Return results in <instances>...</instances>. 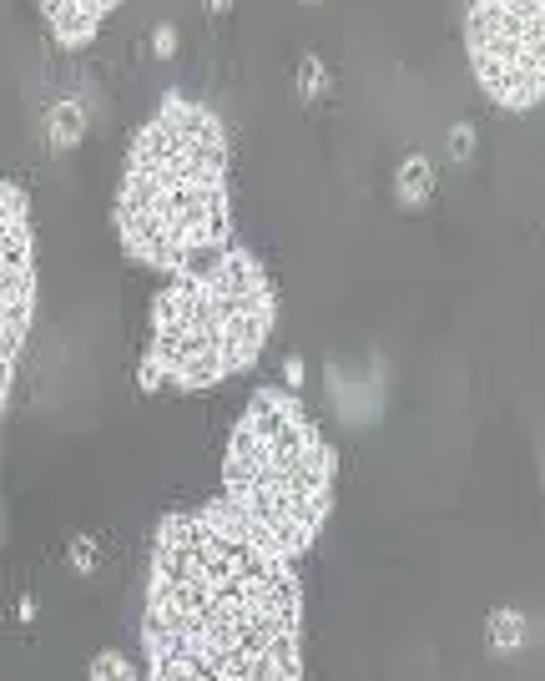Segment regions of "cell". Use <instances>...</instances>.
I'll use <instances>...</instances> for the list:
<instances>
[{"label": "cell", "mask_w": 545, "mask_h": 681, "mask_svg": "<svg viewBox=\"0 0 545 681\" xmlns=\"http://www.w3.org/2000/svg\"><path fill=\"white\" fill-rule=\"evenodd\" d=\"M141 641L157 681H298L304 585L294 560L223 500L162 515Z\"/></svg>", "instance_id": "cell-1"}, {"label": "cell", "mask_w": 545, "mask_h": 681, "mask_svg": "<svg viewBox=\"0 0 545 681\" xmlns=\"http://www.w3.org/2000/svg\"><path fill=\"white\" fill-rule=\"evenodd\" d=\"M122 248L157 273H187L233 243L227 126L208 101L168 91L141 122L116 182Z\"/></svg>", "instance_id": "cell-2"}, {"label": "cell", "mask_w": 545, "mask_h": 681, "mask_svg": "<svg viewBox=\"0 0 545 681\" xmlns=\"http://www.w3.org/2000/svg\"><path fill=\"white\" fill-rule=\"evenodd\" d=\"M278 323V293L258 252L227 243L208 263L172 273L152 298V344L141 359V389H218L248 374Z\"/></svg>", "instance_id": "cell-3"}, {"label": "cell", "mask_w": 545, "mask_h": 681, "mask_svg": "<svg viewBox=\"0 0 545 681\" xmlns=\"http://www.w3.org/2000/svg\"><path fill=\"white\" fill-rule=\"evenodd\" d=\"M338 459L298 389L268 384L243 404L223 455V495L288 560L308 556L334 515Z\"/></svg>", "instance_id": "cell-4"}, {"label": "cell", "mask_w": 545, "mask_h": 681, "mask_svg": "<svg viewBox=\"0 0 545 681\" xmlns=\"http://www.w3.org/2000/svg\"><path fill=\"white\" fill-rule=\"evenodd\" d=\"M465 51L495 107L535 112L545 97V0H470Z\"/></svg>", "instance_id": "cell-5"}, {"label": "cell", "mask_w": 545, "mask_h": 681, "mask_svg": "<svg viewBox=\"0 0 545 681\" xmlns=\"http://www.w3.org/2000/svg\"><path fill=\"white\" fill-rule=\"evenodd\" d=\"M30 323H36V227L26 193L0 177V414L11 404Z\"/></svg>", "instance_id": "cell-6"}, {"label": "cell", "mask_w": 545, "mask_h": 681, "mask_svg": "<svg viewBox=\"0 0 545 681\" xmlns=\"http://www.w3.org/2000/svg\"><path fill=\"white\" fill-rule=\"evenodd\" d=\"M41 5V21L46 30L57 36L61 46H91L97 41V30L107 26V15L122 5V0H36Z\"/></svg>", "instance_id": "cell-7"}, {"label": "cell", "mask_w": 545, "mask_h": 681, "mask_svg": "<svg viewBox=\"0 0 545 681\" xmlns=\"http://www.w3.org/2000/svg\"><path fill=\"white\" fill-rule=\"evenodd\" d=\"M394 193H399V202L405 208H424L430 202V193H434V162L424 152H414V157H405L399 162V172H394Z\"/></svg>", "instance_id": "cell-8"}, {"label": "cell", "mask_w": 545, "mask_h": 681, "mask_svg": "<svg viewBox=\"0 0 545 681\" xmlns=\"http://www.w3.org/2000/svg\"><path fill=\"white\" fill-rule=\"evenodd\" d=\"M46 137H51V147H57V152H71V147L86 137L82 101H57V107H51V122H46Z\"/></svg>", "instance_id": "cell-9"}, {"label": "cell", "mask_w": 545, "mask_h": 681, "mask_svg": "<svg viewBox=\"0 0 545 681\" xmlns=\"http://www.w3.org/2000/svg\"><path fill=\"white\" fill-rule=\"evenodd\" d=\"M323 91H329V66H323V57H313V51H308V57L298 61V97L319 101Z\"/></svg>", "instance_id": "cell-10"}, {"label": "cell", "mask_w": 545, "mask_h": 681, "mask_svg": "<svg viewBox=\"0 0 545 681\" xmlns=\"http://www.w3.org/2000/svg\"><path fill=\"white\" fill-rule=\"evenodd\" d=\"M490 631H495V646H500V652L525 646V621H520L516 611H495V616H490Z\"/></svg>", "instance_id": "cell-11"}, {"label": "cell", "mask_w": 545, "mask_h": 681, "mask_svg": "<svg viewBox=\"0 0 545 681\" xmlns=\"http://www.w3.org/2000/svg\"><path fill=\"white\" fill-rule=\"evenodd\" d=\"M91 677H97V681H107V677H137V667H132L126 656L107 652V656H97V661H91Z\"/></svg>", "instance_id": "cell-12"}, {"label": "cell", "mask_w": 545, "mask_h": 681, "mask_svg": "<svg viewBox=\"0 0 545 681\" xmlns=\"http://www.w3.org/2000/svg\"><path fill=\"white\" fill-rule=\"evenodd\" d=\"M449 157H455V162H470V157H475V126L470 122H460L449 132Z\"/></svg>", "instance_id": "cell-13"}, {"label": "cell", "mask_w": 545, "mask_h": 681, "mask_svg": "<svg viewBox=\"0 0 545 681\" xmlns=\"http://www.w3.org/2000/svg\"><path fill=\"white\" fill-rule=\"evenodd\" d=\"M152 51L168 61L172 51H177V30H172V26H157V30H152Z\"/></svg>", "instance_id": "cell-14"}, {"label": "cell", "mask_w": 545, "mask_h": 681, "mask_svg": "<svg viewBox=\"0 0 545 681\" xmlns=\"http://www.w3.org/2000/svg\"><path fill=\"white\" fill-rule=\"evenodd\" d=\"M71 560H76V570H97V566H91V560H97V545L76 541V545H71Z\"/></svg>", "instance_id": "cell-15"}, {"label": "cell", "mask_w": 545, "mask_h": 681, "mask_svg": "<svg viewBox=\"0 0 545 681\" xmlns=\"http://www.w3.org/2000/svg\"><path fill=\"white\" fill-rule=\"evenodd\" d=\"M283 374H288V389H298V384H304V359H288Z\"/></svg>", "instance_id": "cell-16"}, {"label": "cell", "mask_w": 545, "mask_h": 681, "mask_svg": "<svg viewBox=\"0 0 545 681\" xmlns=\"http://www.w3.org/2000/svg\"><path fill=\"white\" fill-rule=\"evenodd\" d=\"M208 11H212V15H223V11H233V0H208Z\"/></svg>", "instance_id": "cell-17"}]
</instances>
